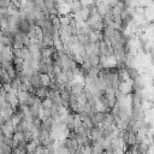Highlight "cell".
<instances>
[{
	"instance_id": "cell-1",
	"label": "cell",
	"mask_w": 154,
	"mask_h": 154,
	"mask_svg": "<svg viewBox=\"0 0 154 154\" xmlns=\"http://www.w3.org/2000/svg\"><path fill=\"white\" fill-rule=\"evenodd\" d=\"M0 53L2 55V60H7V61L13 63V48L12 47L2 46V48L0 49Z\"/></svg>"
},
{
	"instance_id": "cell-2",
	"label": "cell",
	"mask_w": 154,
	"mask_h": 154,
	"mask_svg": "<svg viewBox=\"0 0 154 154\" xmlns=\"http://www.w3.org/2000/svg\"><path fill=\"white\" fill-rule=\"evenodd\" d=\"M0 128L2 130V134L6 135V136H11L14 132V125L11 123V120H6Z\"/></svg>"
},
{
	"instance_id": "cell-3",
	"label": "cell",
	"mask_w": 154,
	"mask_h": 154,
	"mask_svg": "<svg viewBox=\"0 0 154 154\" xmlns=\"http://www.w3.org/2000/svg\"><path fill=\"white\" fill-rule=\"evenodd\" d=\"M6 99H7V102L13 107V108H16V107H18V105H19V99H18V95H16V94H6Z\"/></svg>"
},
{
	"instance_id": "cell-4",
	"label": "cell",
	"mask_w": 154,
	"mask_h": 154,
	"mask_svg": "<svg viewBox=\"0 0 154 154\" xmlns=\"http://www.w3.org/2000/svg\"><path fill=\"white\" fill-rule=\"evenodd\" d=\"M41 83L43 87H49L51 84V76L46 73H41Z\"/></svg>"
},
{
	"instance_id": "cell-5",
	"label": "cell",
	"mask_w": 154,
	"mask_h": 154,
	"mask_svg": "<svg viewBox=\"0 0 154 154\" xmlns=\"http://www.w3.org/2000/svg\"><path fill=\"white\" fill-rule=\"evenodd\" d=\"M22 138H23V141L24 142H30V141H32V135H31V131H29V130H25V131H23L22 132Z\"/></svg>"
},
{
	"instance_id": "cell-6",
	"label": "cell",
	"mask_w": 154,
	"mask_h": 154,
	"mask_svg": "<svg viewBox=\"0 0 154 154\" xmlns=\"http://www.w3.org/2000/svg\"><path fill=\"white\" fill-rule=\"evenodd\" d=\"M13 4L11 2V0H0V7H6V8H10L12 7Z\"/></svg>"
}]
</instances>
